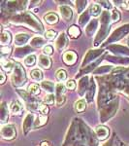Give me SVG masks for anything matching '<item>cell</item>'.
I'll return each mask as SVG.
<instances>
[{
    "label": "cell",
    "instance_id": "obj_1",
    "mask_svg": "<svg viewBox=\"0 0 129 146\" xmlns=\"http://www.w3.org/2000/svg\"><path fill=\"white\" fill-rule=\"evenodd\" d=\"M96 133H97V135H98V138H100V139H105L108 136V135H109V131H108V129L105 128V127H97V128H96Z\"/></svg>",
    "mask_w": 129,
    "mask_h": 146
},
{
    "label": "cell",
    "instance_id": "obj_2",
    "mask_svg": "<svg viewBox=\"0 0 129 146\" xmlns=\"http://www.w3.org/2000/svg\"><path fill=\"white\" fill-rule=\"evenodd\" d=\"M64 62L67 64H73L76 62V55H75L73 52H68V53L64 55Z\"/></svg>",
    "mask_w": 129,
    "mask_h": 146
},
{
    "label": "cell",
    "instance_id": "obj_3",
    "mask_svg": "<svg viewBox=\"0 0 129 146\" xmlns=\"http://www.w3.org/2000/svg\"><path fill=\"white\" fill-rule=\"evenodd\" d=\"M86 108V103L84 100H78L75 103V110H76L77 112H83Z\"/></svg>",
    "mask_w": 129,
    "mask_h": 146
},
{
    "label": "cell",
    "instance_id": "obj_4",
    "mask_svg": "<svg viewBox=\"0 0 129 146\" xmlns=\"http://www.w3.org/2000/svg\"><path fill=\"white\" fill-rule=\"evenodd\" d=\"M45 21L48 23H51V25H53V23H55L56 22H57L58 18H57V16H56L55 14L50 13V14H48L47 16H45Z\"/></svg>",
    "mask_w": 129,
    "mask_h": 146
},
{
    "label": "cell",
    "instance_id": "obj_5",
    "mask_svg": "<svg viewBox=\"0 0 129 146\" xmlns=\"http://www.w3.org/2000/svg\"><path fill=\"white\" fill-rule=\"evenodd\" d=\"M40 63L44 68H49L51 65V60H49V58H46L44 56H40Z\"/></svg>",
    "mask_w": 129,
    "mask_h": 146
},
{
    "label": "cell",
    "instance_id": "obj_6",
    "mask_svg": "<svg viewBox=\"0 0 129 146\" xmlns=\"http://www.w3.org/2000/svg\"><path fill=\"white\" fill-rule=\"evenodd\" d=\"M11 40V36L8 32H3L1 35V44L5 45V44H8Z\"/></svg>",
    "mask_w": 129,
    "mask_h": 146
},
{
    "label": "cell",
    "instance_id": "obj_7",
    "mask_svg": "<svg viewBox=\"0 0 129 146\" xmlns=\"http://www.w3.org/2000/svg\"><path fill=\"white\" fill-rule=\"evenodd\" d=\"M31 77L35 80H40V79H42V77H43V73H42L41 70L35 69L31 72Z\"/></svg>",
    "mask_w": 129,
    "mask_h": 146
},
{
    "label": "cell",
    "instance_id": "obj_8",
    "mask_svg": "<svg viewBox=\"0 0 129 146\" xmlns=\"http://www.w3.org/2000/svg\"><path fill=\"white\" fill-rule=\"evenodd\" d=\"M28 92H29V93L31 94V95H38L39 92H40L38 85H36V84L30 85L29 89H28Z\"/></svg>",
    "mask_w": 129,
    "mask_h": 146
},
{
    "label": "cell",
    "instance_id": "obj_9",
    "mask_svg": "<svg viewBox=\"0 0 129 146\" xmlns=\"http://www.w3.org/2000/svg\"><path fill=\"white\" fill-rule=\"evenodd\" d=\"M67 77V74H66V71L65 70H58L57 72H56V78H57L59 81H63V80H65Z\"/></svg>",
    "mask_w": 129,
    "mask_h": 146
},
{
    "label": "cell",
    "instance_id": "obj_10",
    "mask_svg": "<svg viewBox=\"0 0 129 146\" xmlns=\"http://www.w3.org/2000/svg\"><path fill=\"white\" fill-rule=\"evenodd\" d=\"M2 67H3V69H5L6 71H11L12 67H13V63L11 62H8V60L4 62V60H2Z\"/></svg>",
    "mask_w": 129,
    "mask_h": 146
},
{
    "label": "cell",
    "instance_id": "obj_11",
    "mask_svg": "<svg viewBox=\"0 0 129 146\" xmlns=\"http://www.w3.org/2000/svg\"><path fill=\"white\" fill-rule=\"evenodd\" d=\"M69 34L72 35V37H77L80 34V30L78 29V27H72L69 29Z\"/></svg>",
    "mask_w": 129,
    "mask_h": 146
},
{
    "label": "cell",
    "instance_id": "obj_12",
    "mask_svg": "<svg viewBox=\"0 0 129 146\" xmlns=\"http://www.w3.org/2000/svg\"><path fill=\"white\" fill-rule=\"evenodd\" d=\"M24 62H25V64L28 65V66H30V65L34 64V62H35V56L32 55V56H27V58H25Z\"/></svg>",
    "mask_w": 129,
    "mask_h": 146
},
{
    "label": "cell",
    "instance_id": "obj_13",
    "mask_svg": "<svg viewBox=\"0 0 129 146\" xmlns=\"http://www.w3.org/2000/svg\"><path fill=\"white\" fill-rule=\"evenodd\" d=\"M38 108H39L40 112H41L42 114H44V115L48 114V112H49V108H48V106H47L46 104H44V103H41V104H39Z\"/></svg>",
    "mask_w": 129,
    "mask_h": 146
},
{
    "label": "cell",
    "instance_id": "obj_14",
    "mask_svg": "<svg viewBox=\"0 0 129 146\" xmlns=\"http://www.w3.org/2000/svg\"><path fill=\"white\" fill-rule=\"evenodd\" d=\"M100 10H101V9H100V6L97 5V4H95V5H93L92 8H91V13H92L93 16H98L100 13Z\"/></svg>",
    "mask_w": 129,
    "mask_h": 146
},
{
    "label": "cell",
    "instance_id": "obj_15",
    "mask_svg": "<svg viewBox=\"0 0 129 146\" xmlns=\"http://www.w3.org/2000/svg\"><path fill=\"white\" fill-rule=\"evenodd\" d=\"M20 110H22V106L18 104V102L13 103V105H12V111L15 113V114H16V113L20 112Z\"/></svg>",
    "mask_w": 129,
    "mask_h": 146
},
{
    "label": "cell",
    "instance_id": "obj_16",
    "mask_svg": "<svg viewBox=\"0 0 129 146\" xmlns=\"http://www.w3.org/2000/svg\"><path fill=\"white\" fill-rule=\"evenodd\" d=\"M66 88L69 89V90H74L76 88V83L73 80H69V81L66 82Z\"/></svg>",
    "mask_w": 129,
    "mask_h": 146
},
{
    "label": "cell",
    "instance_id": "obj_17",
    "mask_svg": "<svg viewBox=\"0 0 129 146\" xmlns=\"http://www.w3.org/2000/svg\"><path fill=\"white\" fill-rule=\"evenodd\" d=\"M45 101H46L47 104H50V105L53 104V102H55V98H53V96L49 95L45 98Z\"/></svg>",
    "mask_w": 129,
    "mask_h": 146
},
{
    "label": "cell",
    "instance_id": "obj_18",
    "mask_svg": "<svg viewBox=\"0 0 129 146\" xmlns=\"http://www.w3.org/2000/svg\"><path fill=\"white\" fill-rule=\"evenodd\" d=\"M55 36H56V33L55 31H53V30H50V31H47V33H46V37L48 39H55Z\"/></svg>",
    "mask_w": 129,
    "mask_h": 146
},
{
    "label": "cell",
    "instance_id": "obj_19",
    "mask_svg": "<svg viewBox=\"0 0 129 146\" xmlns=\"http://www.w3.org/2000/svg\"><path fill=\"white\" fill-rule=\"evenodd\" d=\"M44 53L47 54V55H51V54H53V48H51V46H47L44 48Z\"/></svg>",
    "mask_w": 129,
    "mask_h": 146
},
{
    "label": "cell",
    "instance_id": "obj_20",
    "mask_svg": "<svg viewBox=\"0 0 129 146\" xmlns=\"http://www.w3.org/2000/svg\"><path fill=\"white\" fill-rule=\"evenodd\" d=\"M65 101V98L64 96H57V98H56V103H57L58 105H60L61 104V103H63Z\"/></svg>",
    "mask_w": 129,
    "mask_h": 146
},
{
    "label": "cell",
    "instance_id": "obj_21",
    "mask_svg": "<svg viewBox=\"0 0 129 146\" xmlns=\"http://www.w3.org/2000/svg\"><path fill=\"white\" fill-rule=\"evenodd\" d=\"M56 90H57V93H63L64 92V86L62 84H58L57 87H56Z\"/></svg>",
    "mask_w": 129,
    "mask_h": 146
},
{
    "label": "cell",
    "instance_id": "obj_22",
    "mask_svg": "<svg viewBox=\"0 0 129 146\" xmlns=\"http://www.w3.org/2000/svg\"><path fill=\"white\" fill-rule=\"evenodd\" d=\"M122 8L123 9H126V10H129V1H126V2H123L122 3Z\"/></svg>",
    "mask_w": 129,
    "mask_h": 146
},
{
    "label": "cell",
    "instance_id": "obj_23",
    "mask_svg": "<svg viewBox=\"0 0 129 146\" xmlns=\"http://www.w3.org/2000/svg\"><path fill=\"white\" fill-rule=\"evenodd\" d=\"M1 75H2V83H3L4 81H5V76H4V73L1 72Z\"/></svg>",
    "mask_w": 129,
    "mask_h": 146
}]
</instances>
